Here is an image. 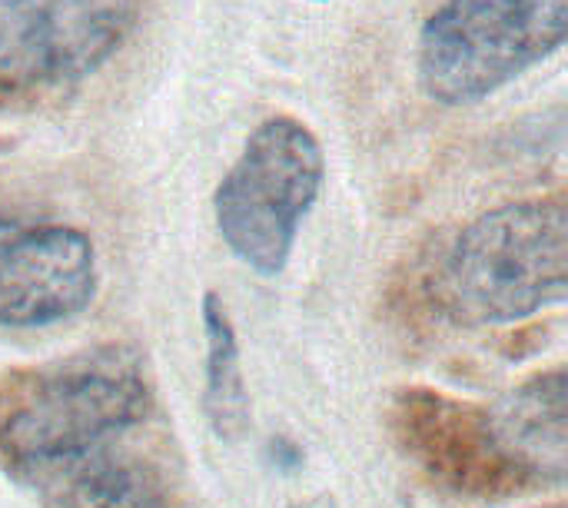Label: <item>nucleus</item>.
I'll use <instances>...</instances> for the list:
<instances>
[{
    "mask_svg": "<svg viewBox=\"0 0 568 508\" xmlns=\"http://www.w3.org/2000/svg\"><path fill=\"white\" fill-rule=\"evenodd\" d=\"M203 336H206L203 413L220 439L236 443L250 426V393L243 379L236 326L216 293L203 296Z\"/></svg>",
    "mask_w": 568,
    "mask_h": 508,
    "instance_id": "10",
    "label": "nucleus"
},
{
    "mask_svg": "<svg viewBox=\"0 0 568 508\" xmlns=\"http://www.w3.org/2000/svg\"><path fill=\"white\" fill-rule=\"evenodd\" d=\"M93 240L67 223L0 216V326L43 329L73 319L97 296Z\"/></svg>",
    "mask_w": 568,
    "mask_h": 508,
    "instance_id": "7",
    "label": "nucleus"
},
{
    "mask_svg": "<svg viewBox=\"0 0 568 508\" xmlns=\"http://www.w3.org/2000/svg\"><path fill=\"white\" fill-rule=\"evenodd\" d=\"M568 0H446L419 30L416 73L429 100L469 106L566 43Z\"/></svg>",
    "mask_w": 568,
    "mask_h": 508,
    "instance_id": "4",
    "label": "nucleus"
},
{
    "mask_svg": "<svg viewBox=\"0 0 568 508\" xmlns=\"http://www.w3.org/2000/svg\"><path fill=\"white\" fill-rule=\"evenodd\" d=\"M496 436L529 486H559L566 479V369L532 376L506 393L493 409Z\"/></svg>",
    "mask_w": 568,
    "mask_h": 508,
    "instance_id": "8",
    "label": "nucleus"
},
{
    "mask_svg": "<svg viewBox=\"0 0 568 508\" xmlns=\"http://www.w3.org/2000/svg\"><path fill=\"white\" fill-rule=\"evenodd\" d=\"M403 456L436 486L463 499H506L532 489L506 456L493 413L436 389H406L393 406Z\"/></svg>",
    "mask_w": 568,
    "mask_h": 508,
    "instance_id": "6",
    "label": "nucleus"
},
{
    "mask_svg": "<svg viewBox=\"0 0 568 508\" xmlns=\"http://www.w3.org/2000/svg\"><path fill=\"white\" fill-rule=\"evenodd\" d=\"M316 3H323V0H316Z\"/></svg>",
    "mask_w": 568,
    "mask_h": 508,
    "instance_id": "11",
    "label": "nucleus"
},
{
    "mask_svg": "<svg viewBox=\"0 0 568 508\" xmlns=\"http://www.w3.org/2000/svg\"><path fill=\"white\" fill-rule=\"evenodd\" d=\"M326 180L316 133L286 113L266 116L213 193L223 243L260 276H280Z\"/></svg>",
    "mask_w": 568,
    "mask_h": 508,
    "instance_id": "3",
    "label": "nucleus"
},
{
    "mask_svg": "<svg viewBox=\"0 0 568 508\" xmlns=\"http://www.w3.org/2000/svg\"><path fill=\"white\" fill-rule=\"evenodd\" d=\"M133 17L136 0H0V93H40L97 73Z\"/></svg>",
    "mask_w": 568,
    "mask_h": 508,
    "instance_id": "5",
    "label": "nucleus"
},
{
    "mask_svg": "<svg viewBox=\"0 0 568 508\" xmlns=\"http://www.w3.org/2000/svg\"><path fill=\"white\" fill-rule=\"evenodd\" d=\"M50 508H173L163 466L123 443L97 453L33 489Z\"/></svg>",
    "mask_w": 568,
    "mask_h": 508,
    "instance_id": "9",
    "label": "nucleus"
},
{
    "mask_svg": "<svg viewBox=\"0 0 568 508\" xmlns=\"http://www.w3.org/2000/svg\"><path fill=\"white\" fill-rule=\"evenodd\" d=\"M439 293L466 326H509L568 296L566 193L476 216L446 253Z\"/></svg>",
    "mask_w": 568,
    "mask_h": 508,
    "instance_id": "2",
    "label": "nucleus"
},
{
    "mask_svg": "<svg viewBox=\"0 0 568 508\" xmlns=\"http://www.w3.org/2000/svg\"><path fill=\"white\" fill-rule=\"evenodd\" d=\"M153 419V386L126 346H97L0 389V466L37 489L57 473L133 443Z\"/></svg>",
    "mask_w": 568,
    "mask_h": 508,
    "instance_id": "1",
    "label": "nucleus"
}]
</instances>
